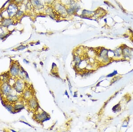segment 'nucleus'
<instances>
[{"instance_id": "nucleus-1", "label": "nucleus", "mask_w": 133, "mask_h": 132, "mask_svg": "<svg viewBox=\"0 0 133 132\" xmlns=\"http://www.w3.org/2000/svg\"><path fill=\"white\" fill-rule=\"evenodd\" d=\"M1 90H2V93H3L4 94L8 96L10 94L12 89L11 88L10 86H9V85L5 83L3 84V85L2 86Z\"/></svg>"}, {"instance_id": "nucleus-2", "label": "nucleus", "mask_w": 133, "mask_h": 132, "mask_svg": "<svg viewBox=\"0 0 133 132\" xmlns=\"http://www.w3.org/2000/svg\"><path fill=\"white\" fill-rule=\"evenodd\" d=\"M56 9L57 12H59L60 14L62 15H66V14H67V9L65 7L63 6L61 4H57L56 7Z\"/></svg>"}, {"instance_id": "nucleus-3", "label": "nucleus", "mask_w": 133, "mask_h": 132, "mask_svg": "<svg viewBox=\"0 0 133 132\" xmlns=\"http://www.w3.org/2000/svg\"><path fill=\"white\" fill-rule=\"evenodd\" d=\"M12 23H13V21L12 20V19L10 18H5L2 21V26H4L5 27H8L10 25H12Z\"/></svg>"}, {"instance_id": "nucleus-4", "label": "nucleus", "mask_w": 133, "mask_h": 132, "mask_svg": "<svg viewBox=\"0 0 133 132\" xmlns=\"http://www.w3.org/2000/svg\"><path fill=\"white\" fill-rule=\"evenodd\" d=\"M23 88V84L22 82L20 80L17 81L15 86V89L18 92H21L22 91Z\"/></svg>"}, {"instance_id": "nucleus-5", "label": "nucleus", "mask_w": 133, "mask_h": 132, "mask_svg": "<svg viewBox=\"0 0 133 132\" xmlns=\"http://www.w3.org/2000/svg\"><path fill=\"white\" fill-rule=\"evenodd\" d=\"M19 68L18 67L13 65L10 69V73L12 76H16L19 73Z\"/></svg>"}, {"instance_id": "nucleus-6", "label": "nucleus", "mask_w": 133, "mask_h": 132, "mask_svg": "<svg viewBox=\"0 0 133 132\" xmlns=\"http://www.w3.org/2000/svg\"><path fill=\"white\" fill-rule=\"evenodd\" d=\"M32 2L33 4L36 7H39L40 8L42 6V3L40 0H32Z\"/></svg>"}, {"instance_id": "nucleus-7", "label": "nucleus", "mask_w": 133, "mask_h": 132, "mask_svg": "<svg viewBox=\"0 0 133 132\" xmlns=\"http://www.w3.org/2000/svg\"><path fill=\"white\" fill-rule=\"evenodd\" d=\"M30 107L32 108H36L37 106V102L35 99H31L29 102Z\"/></svg>"}, {"instance_id": "nucleus-8", "label": "nucleus", "mask_w": 133, "mask_h": 132, "mask_svg": "<svg viewBox=\"0 0 133 132\" xmlns=\"http://www.w3.org/2000/svg\"><path fill=\"white\" fill-rule=\"evenodd\" d=\"M7 99L9 101H16V100H17V96H13L12 95L9 94L7 96Z\"/></svg>"}, {"instance_id": "nucleus-9", "label": "nucleus", "mask_w": 133, "mask_h": 132, "mask_svg": "<svg viewBox=\"0 0 133 132\" xmlns=\"http://www.w3.org/2000/svg\"><path fill=\"white\" fill-rule=\"evenodd\" d=\"M45 113H41L40 114H39V115H37L36 116V118L38 119L39 120H42L43 119L45 118L46 117V116H45Z\"/></svg>"}, {"instance_id": "nucleus-10", "label": "nucleus", "mask_w": 133, "mask_h": 132, "mask_svg": "<svg viewBox=\"0 0 133 132\" xmlns=\"http://www.w3.org/2000/svg\"><path fill=\"white\" fill-rule=\"evenodd\" d=\"M23 108V106L22 105H17L15 106V110H21Z\"/></svg>"}, {"instance_id": "nucleus-11", "label": "nucleus", "mask_w": 133, "mask_h": 132, "mask_svg": "<svg viewBox=\"0 0 133 132\" xmlns=\"http://www.w3.org/2000/svg\"><path fill=\"white\" fill-rule=\"evenodd\" d=\"M31 95V93L29 91H27L24 93V96L25 98H30Z\"/></svg>"}, {"instance_id": "nucleus-12", "label": "nucleus", "mask_w": 133, "mask_h": 132, "mask_svg": "<svg viewBox=\"0 0 133 132\" xmlns=\"http://www.w3.org/2000/svg\"><path fill=\"white\" fill-rule=\"evenodd\" d=\"M43 1H45V2L46 3H50L51 2H52L53 0H43Z\"/></svg>"}, {"instance_id": "nucleus-13", "label": "nucleus", "mask_w": 133, "mask_h": 132, "mask_svg": "<svg viewBox=\"0 0 133 132\" xmlns=\"http://www.w3.org/2000/svg\"><path fill=\"white\" fill-rule=\"evenodd\" d=\"M117 74V72L115 71L114 73H113V74H110L108 76V77H111L112 76L114 75V74Z\"/></svg>"}, {"instance_id": "nucleus-14", "label": "nucleus", "mask_w": 133, "mask_h": 132, "mask_svg": "<svg viewBox=\"0 0 133 132\" xmlns=\"http://www.w3.org/2000/svg\"><path fill=\"white\" fill-rule=\"evenodd\" d=\"M16 2H21L23 1V0H14Z\"/></svg>"}]
</instances>
